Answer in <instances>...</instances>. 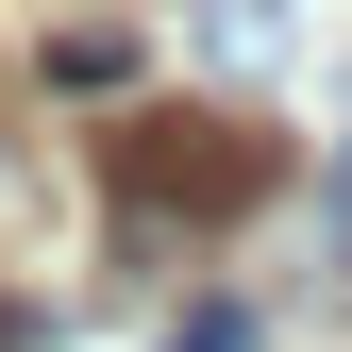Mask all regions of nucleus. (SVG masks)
I'll use <instances>...</instances> for the list:
<instances>
[{"instance_id": "obj_5", "label": "nucleus", "mask_w": 352, "mask_h": 352, "mask_svg": "<svg viewBox=\"0 0 352 352\" xmlns=\"http://www.w3.org/2000/svg\"><path fill=\"white\" fill-rule=\"evenodd\" d=\"M0 218H17V151H0Z\"/></svg>"}, {"instance_id": "obj_3", "label": "nucleus", "mask_w": 352, "mask_h": 352, "mask_svg": "<svg viewBox=\"0 0 352 352\" xmlns=\"http://www.w3.org/2000/svg\"><path fill=\"white\" fill-rule=\"evenodd\" d=\"M201 51H218V67H269V51H285V0H201Z\"/></svg>"}, {"instance_id": "obj_4", "label": "nucleus", "mask_w": 352, "mask_h": 352, "mask_svg": "<svg viewBox=\"0 0 352 352\" xmlns=\"http://www.w3.org/2000/svg\"><path fill=\"white\" fill-rule=\"evenodd\" d=\"M168 352H252V319H235V302H201V319L168 336Z\"/></svg>"}, {"instance_id": "obj_1", "label": "nucleus", "mask_w": 352, "mask_h": 352, "mask_svg": "<svg viewBox=\"0 0 352 352\" xmlns=\"http://www.w3.org/2000/svg\"><path fill=\"white\" fill-rule=\"evenodd\" d=\"M269 185H285V135H269V118H235V101H151V118H118V135H101L118 235H235Z\"/></svg>"}, {"instance_id": "obj_2", "label": "nucleus", "mask_w": 352, "mask_h": 352, "mask_svg": "<svg viewBox=\"0 0 352 352\" xmlns=\"http://www.w3.org/2000/svg\"><path fill=\"white\" fill-rule=\"evenodd\" d=\"M51 84H67V101H101V84H135V34H101V17H67V34H51Z\"/></svg>"}]
</instances>
